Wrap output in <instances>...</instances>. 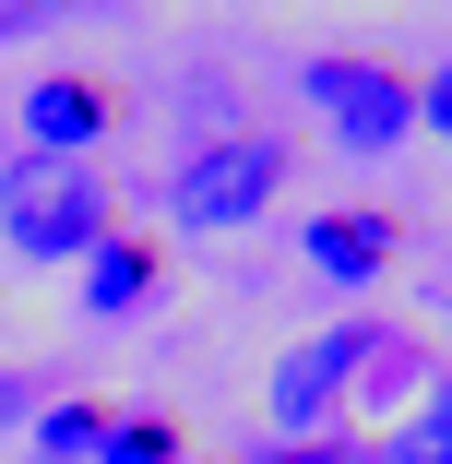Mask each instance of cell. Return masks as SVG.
Segmentation results:
<instances>
[{
	"mask_svg": "<svg viewBox=\"0 0 452 464\" xmlns=\"http://www.w3.org/2000/svg\"><path fill=\"white\" fill-rule=\"evenodd\" d=\"M143 286H155V250L143 238H96V250H83V298H96V310H143Z\"/></svg>",
	"mask_w": 452,
	"mask_h": 464,
	"instance_id": "obj_7",
	"label": "cell"
},
{
	"mask_svg": "<svg viewBox=\"0 0 452 464\" xmlns=\"http://www.w3.org/2000/svg\"><path fill=\"white\" fill-rule=\"evenodd\" d=\"M36 452H48V464H83V452H108V417H96V405H60V417H36Z\"/></svg>",
	"mask_w": 452,
	"mask_h": 464,
	"instance_id": "obj_9",
	"label": "cell"
},
{
	"mask_svg": "<svg viewBox=\"0 0 452 464\" xmlns=\"http://www.w3.org/2000/svg\"><path fill=\"white\" fill-rule=\"evenodd\" d=\"M108 464H178V440H167L155 417H120V429H108Z\"/></svg>",
	"mask_w": 452,
	"mask_h": 464,
	"instance_id": "obj_10",
	"label": "cell"
},
{
	"mask_svg": "<svg viewBox=\"0 0 452 464\" xmlns=\"http://www.w3.org/2000/svg\"><path fill=\"white\" fill-rule=\"evenodd\" d=\"M262 464H357V452H333V440H274Z\"/></svg>",
	"mask_w": 452,
	"mask_h": 464,
	"instance_id": "obj_12",
	"label": "cell"
},
{
	"mask_svg": "<svg viewBox=\"0 0 452 464\" xmlns=\"http://www.w3.org/2000/svg\"><path fill=\"white\" fill-rule=\"evenodd\" d=\"M370 357H381L370 334H322V345H298V357L274 369V429H286V440H298V429H322V417H333V393H345V369H370Z\"/></svg>",
	"mask_w": 452,
	"mask_h": 464,
	"instance_id": "obj_4",
	"label": "cell"
},
{
	"mask_svg": "<svg viewBox=\"0 0 452 464\" xmlns=\"http://www.w3.org/2000/svg\"><path fill=\"white\" fill-rule=\"evenodd\" d=\"M0 417H24V393H13V382H0Z\"/></svg>",
	"mask_w": 452,
	"mask_h": 464,
	"instance_id": "obj_13",
	"label": "cell"
},
{
	"mask_svg": "<svg viewBox=\"0 0 452 464\" xmlns=\"http://www.w3.org/2000/svg\"><path fill=\"white\" fill-rule=\"evenodd\" d=\"M0 227H13L24 262H83V250L108 238V191L36 155V167H13V191H0Z\"/></svg>",
	"mask_w": 452,
	"mask_h": 464,
	"instance_id": "obj_2",
	"label": "cell"
},
{
	"mask_svg": "<svg viewBox=\"0 0 452 464\" xmlns=\"http://www.w3.org/2000/svg\"><path fill=\"white\" fill-rule=\"evenodd\" d=\"M310 262L333 274V286H370V274L393 262V227H381V215H322V227H310Z\"/></svg>",
	"mask_w": 452,
	"mask_h": 464,
	"instance_id": "obj_6",
	"label": "cell"
},
{
	"mask_svg": "<svg viewBox=\"0 0 452 464\" xmlns=\"http://www.w3.org/2000/svg\"><path fill=\"white\" fill-rule=\"evenodd\" d=\"M108 108H120V96H108L96 72H48L36 96H24V131H36V155H72V143L108 131Z\"/></svg>",
	"mask_w": 452,
	"mask_h": 464,
	"instance_id": "obj_5",
	"label": "cell"
},
{
	"mask_svg": "<svg viewBox=\"0 0 452 464\" xmlns=\"http://www.w3.org/2000/svg\"><path fill=\"white\" fill-rule=\"evenodd\" d=\"M381 464H452V393H428V405L393 429V452H381Z\"/></svg>",
	"mask_w": 452,
	"mask_h": 464,
	"instance_id": "obj_8",
	"label": "cell"
},
{
	"mask_svg": "<svg viewBox=\"0 0 452 464\" xmlns=\"http://www.w3.org/2000/svg\"><path fill=\"white\" fill-rule=\"evenodd\" d=\"M274 191H286V143H262V131H226L203 155H178V179H167L178 227H250Z\"/></svg>",
	"mask_w": 452,
	"mask_h": 464,
	"instance_id": "obj_1",
	"label": "cell"
},
{
	"mask_svg": "<svg viewBox=\"0 0 452 464\" xmlns=\"http://www.w3.org/2000/svg\"><path fill=\"white\" fill-rule=\"evenodd\" d=\"M310 96H322V120H333L357 155H381V143L417 131V83H405L393 60H310Z\"/></svg>",
	"mask_w": 452,
	"mask_h": 464,
	"instance_id": "obj_3",
	"label": "cell"
},
{
	"mask_svg": "<svg viewBox=\"0 0 452 464\" xmlns=\"http://www.w3.org/2000/svg\"><path fill=\"white\" fill-rule=\"evenodd\" d=\"M417 120H428V131L452 143V72H440V83H417Z\"/></svg>",
	"mask_w": 452,
	"mask_h": 464,
	"instance_id": "obj_11",
	"label": "cell"
}]
</instances>
